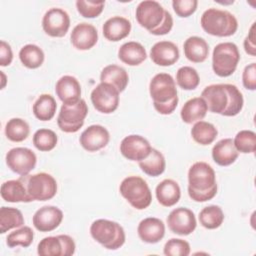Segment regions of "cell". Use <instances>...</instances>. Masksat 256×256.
Wrapping results in <instances>:
<instances>
[{
  "label": "cell",
  "mask_w": 256,
  "mask_h": 256,
  "mask_svg": "<svg viewBox=\"0 0 256 256\" xmlns=\"http://www.w3.org/2000/svg\"><path fill=\"white\" fill-rule=\"evenodd\" d=\"M201 97L210 112L232 117L240 113L244 105L241 91L233 84H211L204 88Z\"/></svg>",
  "instance_id": "obj_1"
},
{
  "label": "cell",
  "mask_w": 256,
  "mask_h": 256,
  "mask_svg": "<svg viewBox=\"0 0 256 256\" xmlns=\"http://www.w3.org/2000/svg\"><path fill=\"white\" fill-rule=\"evenodd\" d=\"M217 193L216 174L206 162L198 161L188 170V195L195 202H206Z\"/></svg>",
  "instance_id": "obj_2"
},
{
  "label": "cell",
  "mask_w": 256,
  "mask_h": 256,
  "mask_svg": "<svg viewBox=\"0 0 256 256\" xmlns=\"http://www.w3.org/2000/svg\"><path fill=\"white\" fill-rule=\"evenodd\" d=\"M135 17L141 27L156 36L169 33L173 27L172 15L154 0L140 2L136 8Z\"/></svg>",
  "instance_id": "obj_3"
},
{
  "label": "cell",
  "mask_w": 256,
  "mask_h": 256,
  "mask_svg": "<svg viewBox=\"0 0 256 256\" xmlns=\"http://www.w3.org/2000/svg\"><path fill=\"white\" fill-rule=\"evenodd\" d=\"M149 93L155 110L162 115L174 112L178 105L176 82L168 73L156 74L149 83Z\"/></svg>",
  "instance_id": "obj_4"
},
{
  "label": "cell",
  "mask_w": 256,
  "mask_h": 256,
  "mask_svg": "<svg viewBox=\"0 0 256 256\" xmlns=\"http://www.w3.org/2000/svg\"><path fill=\"white\" fill-rule=\"evenodd\" d=\"M200 24L206 33L217 37L232 36L238 29L236 17L227 10L217 8L205 10L201 16Z\"/></svg>",
  "instance_id": "obj_5"
},
{
  "label": "cell",
  "mask_w": 256,
  "mask_h": 256,
  "mask_svg": "<svg viewBox=\"0 0 256 256\" xmlns=\"http://www.w3.org/2000/svg\"><path fill=\"white\" fill-rule=\"evenodd\" d=\"M92 238L108 250H117L125 243L123 227L112 220L97 219L90 226Z\"/></svg>",
  "instance_id": "obj_6"
},
{
  "label": "cell",
  "mask_w": 256,
  "mask_h": 256,
  "mask_svg": "<svg viewBox=\"0 0 256 256\" xmlns=\"http://www.w3.org/2000/svg\"><path fill=\"white\" fill-rule=\"evenodd\" d=\"M120 194L137 210L148 208L152 202V193L147 182L135 175L124 178L119 186Z\"/></svg>",
  "instance_id": "obj_7"
},
{
  "label": "cell",
  "mask_w": 256,
  "mask_h": 256,
  "mask_svg": "<svg viewBox=\"0 0 256 256\" xmlns=\"http://www.w3.org/2000/svg\"><path fill=\"white\" fill-rule=\"evenodd\" d=\"M240 53L233 42H222L217 44L212 53V69L219 77L232 75L239 63Z\"/></svg>",
  "instance_id": "obj_8"
},
{
  "label": "cell",
  "mask_w": 256,
  "mask_h": 256,
  "mask_svg": "<svg viewBox=\"0 0 256 256\" xmlns=\"http://www.w3.org/2000/svg\"><path fill=\"white\" fill-rule=\"evenodd\" d=\"M87 114L88 106L82 98L74 104H62L57 117L58 127L65 133H75L84 125Z\"/></svg>",
  "instance_id": "obj_9"
},
{
  "label": "cell",
  "mask_w": 256,
  "mask_h": 256,
  "mask_svg": "<svg viewBox=\"0 0 256 256\" xmlns=\"http://www.w3.org/2000/svg\"><path fill=\"white\" fill-rule=\"evenodd\" d=\"M28 195L32 201H46L52 199L57 193L55 178L45 172L33 175H23Z\"/></svg>",
  "instance_id": "obj_10"
},
{
  "label": "cell",
  "mask_w": 256,
  "mask_h": 256,
  "mask_svg": "<svg viewBox=\"0 0 256 256\" xmlns=\"http://www.w3.org/2000/svg\"><path fill=\"white\" fill-rule=\"evenodd\" d=\"M76 245L72 237L66 234L43 238L37 246L40 256H70L75 253Z\"/></svg>",
  "instance_id": "obj_11"
},
{
  "label": "cell",
  "mask_w": 256,
  "mask_h": 256,
  "mask_svg": "<svg viewBox=\"0 0 256 256\" xmlns=\"http://www.w3.org/2000/svg\"><path fill=\"white\" fill-rule=\"evenodd\" d=\"M120 92L111 84L100 82L91 92L94 108L103 114L113 113L119 106Z\"/></svg>",
  "instance_id": "obj_12"
},
{
  "label": "cell",
  "mask_w": 256,
  "mask_h": 256,
  "mask_svg": "<svg viewBox=\"0 0 256 256\" xmlns=\"http://www.w3.org/2000/svg\"><path fill=\"white\" fill-rule=\"evenodd\" d=\"M36 154L26 147H15L6 154V164L14 173L28 175L36 166Z\"/></svg>",
  "instance_id": "obj_13"
},
{
  "label": "cell",
  "mask_w": 256,
  "mask_h": 256,
  "mask_svg": "<svg viewBox=\"0 0 256 256\" xmlns=\"http://www.w3.org/2000/svg\"><path fill=\"white\" fill-rule=\"evenodd\" d=\"M167 225L174 234L187 236L196 229L197 221L192 210L186 207H178L169 213Z\"/></svg>",
  "instance_id": "obj_14"
},
{
  "label": "cell",
  "mask_w": 256,
  "mask_h": 256,
  "mask_svg": "<svg viewBox=\"0 0 256 256\" xmlns=\"http://www.w3.org/2000/svg\"><path fill=\"white\" fill-rule=\"evenodd\" d=\"M70 27V17L68 13L61 8H51L42 18V28L44 32L51 37H63Z\"/></svg>",
  "instance_id": "obj_15"
},
{
  "label": "cell",
  "mask_w": 256,
  "mask_h": 256,
  "mask_svg": "<svg viewBox=\"0 0 256 256\" xmlns=\"http://www.w3.org/2000/svg\"><path fill=\"white\" fill-rule=\"evenodd\" d=\"M149 141L141 135L131 134L122 139L120 143L121 154L130 161H141L151 152Z\"/></svg>",
  "instance_id": "obj_16"
},
{
  "label": "cell",
  "mask_w": 256,
  "mask_h": 256,
  "mask_svg": "<svg viewBox=\"0 0 256 256\" xmlns=\"http://www.w3.org/2000/svg\"><path fill=\"white\" fill-rule=\"evenodd\" d=\"M110 140L109 131L102 125L94 124L87 127L80 135L79 142L88 152H96L107 146Z\"/></svg>",
  "instance_id": "obj_17"
},
{
  "label": "cell",
  "mask_w": 256,
  "mask_h": 256,
  "mask_svg": "<svg viewBox=\"0 0 256 256\" xmlns=\"http://www.w3.org/2000/svg\"><path fill=\"white\" fill-rule=\"evenodd\" d=\"M63 220V212L56 206L46 205L39 208L33 215L34 227L40 232L55 230Z\"/></svg>",
  "instance_id": "obj_18"
},
{
  "label": "cell",
  "mask_w": 256,
  "mask_h": 256,
  "mask_svg": "<svg viewBox=\"0 0 256 256\" xmlns=\"http://www.w3.org/2000/svg\"><path fill=\"white\" fill-rule=\"evenodd\" d=\"M180 53L177 45L167 40L156 42L150 50V58L158 66H171L178 61Z\"/></svg>",
  "instance_id": "obj_19"
},
{
  "label": "cell",
  "mask_w": 256,
  "mask_h": 256,
  "mask_svg": "<svg viewBox=\"0 0 256 256\" xmlns=\"http://www.w3.org/2000/svg\"><path fill=\"white\" fill-rule=\"evenodd\" d=\"M71 43L77 50H89L98 41V32L94 25L86 22L77 24L70 35Z\"/></svg>",
  "instance_id": "obj_20"
},
{
  "label": "cell",
  "mask_w": 256,
  "mask_h": 256,
  "mask_svg": "<svg viewBox=\"0 0 256 256\" xmlns=\"http://www.w3.org/2000/svg\"><path fill=\"white\" fill-rule=\"evenodd\" d=\"M55 92L63 104H74L81 99V85L71 75H64L56 82Z\"/></svg>",
  "instance_id": "obj_21"
},
{
  "label": "cell",
  "mask_w": 256,
  "mask_h": 256,
  "mask_svg": "<svg viewBox=\"0 0 256 256\" xmlns=\"http://www.w3.org/2000/svg\"><path fill=\"white\" fill-rule=\"evenodd\" d=\"M137 233L143 242L155 244L163 239L165 235V224L159 218L147 217L138 224Z\"/></svg>",
  "instance_id": "obj_22"
},
{
  "label": "cell",
  "mask_w": 256,
  "mask_h": 256,
  "mask_svg": "<svg viewBox=\"0 0 256 256\" xmlns=\"http://www.w3.org/2000/svg\"><path fill=\"white\" fill-rule=\"evenodd\" d=\"M1 197L6 202L18 203V202H31L32 199L28 195L25 178L21 176L16 180L5 181L1 185Z\"/></svg>",
  "instance_id": "obj_23"
},
{
  "label": "cell",
  "mask_w": 256,
  "mask_h": 256,
  "mask_svg": "<svg viewBox=\"0 0 256 256\" xmlns=\"http://www.w3.org/2000/svg\"><path fill=\"white\" fill-rule=\"evenodd\" d=\"M131 22L122 16H113L105 21L102 27L104 37L113 42L126 38L131 31Z\"/></svg>",
  "instance_id": "obj_24"
},
{
  "label": "cell",
  "mask_w": 256,
  "mask_h": 256,
  "mask_svg": "<svg viewBox=\"0 0 256 256\" xmlns=\"http://www.w3.org/2000/svg\"><path fill=\"white\" fill-rule=\"evenodd\" d=\"M155 194L160 205L172 207L180 200L181 189L173 179H164L156 186Z\"/></svg>",
  "instance_id": "obj_25"
},
{
  "label": "cell",
  "mask_w": 256,
  "mask_h": 256,
  "mask_svg": "<svg viewBox=\"0 0 256 256\" xmlns=\"http://www.w3.org/2000/svg\"><path fill=\"white\" fill-rule=\"evenodd\" d=\"M239 152L236 150L231 138L219 140L212 148V158L219 166H229L238 158Z\"/></svg>",
  "instance_id": "obj_26"
},
{
  "label": "cell",
  "mask_w": 256,
  "mask_h": 256,
  "mask_svg": "<svg viewBox=\"0 0 256 256\" xmlns=\"http://www.w3.org/2000/svg\"><path fill=\"white\" fill-rule=\"evenodd\" d=\"M185 57L193 63L204 62L209 54V45L205 39L199 36L187 38L183 44Z\"/></svg>",
  "instance_id": "obj_27"
},
{
  "label": "cell",
  "mask_w": 256,
  "mask_h": 256,
  "mask_svg": "<svg viewBox=\"0 0 256 256\" xmlns=\"http://www.w3.org/2000/svg\"><path fill=\"white\" fill-rule=\"evenodd\" d=\"M208 108L202 97H194L184 103L181 108L180 116L184 123L192 124L202 120L207 114Z\"/></svg>",
  "instance_id": "obj_28"
},
{
  "label": "cell",
  "mask_w": 256,
  "mask_h": 256,
  "mask_svg": "<svg viewBox=\"0 0 256 256\" xmlns=\"http://www.w3.org/2000/svg\"><path fill=\"white\" fill-rule=\"evenodd\" d=\"M118 58L129 66H137L146 60L147 52L141 43L129 41L119 48Z\"/></svg>",
  "instance_id": "obj_29"
},
{
  "label": "cell",
  "mask_w": 256,
  "mask_h": 256,
  "mask_svg": "<svg viewBox=\"0 0 256 256\" xmlns=\"http://www.w3.org/2000/svg\"><path fill=\"white\" fill-rule=\"evenodd\" d=\"M100 82L111 84L119 92H123L128 85L129 76L123 67L110 64L102 69L100 73Z\"/></svg>",
  "instance_id": "obj_30"
},
{
  "label": "cell",
  "mask_w": 256,
  "mask_h": 256,
  "mask_svg": "<svg viewBox=\"0 0 256 256\" xmlns=\"http://www.w3.org/2000/svg\"><path fill=\"white\" fill-rule=\"evenodd\" d=\"M140 169L148 176L157 177L161 175L166 168L164 155L157 149L152 148L150 154L143 160L138 162Z\"/></svg>",
  "instance_id": "obj_31"
},
{
  "label": "cell",
  "mask_w": 256,
  "mask_h": 256,
  "mask_svg": "<svg viewBox=\"0 0 256 256\" xmlns=\"http://www.w3.org/2000/svg\"><path fill=\"white\" fill-rule=\"evenodd\" d=\"M57 109V103L50 94H41L34 102L32 110L34 116L40 121L51 120Z\"/></svg>",
  "instance_id": "obj_32"
},
{
  "label": "cell",
  "mask_w": 256,
  "mask_h": 256,
  "mask_svg": "<svg viewBox=\"0 0 256 256\" xmlns=\"http://www.w3.org/2000/svg\"><path fill=\"white\" fill-rule=\"evenodd\" d=\"M218 135L217 128L209 122L200 120L192 126L191 136L193 140L200 145H209L214 142Z\"/></svg>",
  "instance_id": "obj_33"
},
{
  "label": "cell",
  "mask_w": 256,
  "mask_h": 256,
  "mask_svg": "<svg viewBox=\"0 0 256 256\" xmlns=\"http://www.w3.org/2000/svg\"><path fill=\"white\" fill-rule=\"evenodd\" d=\"M24 225V217L22 212L14 207L2 206L0 208V233L19 228Z\"/></svg>",
  "instance_id": "obj_34"
},
{
  "label": "cell",
  "mask_w": 256,
  "mask_h": 256,
  "mask_svg": "<svg viewBox=\"0 0 256 256\" xmlns=\"http://www.w3.org/2000/svg\"><path fill=\"white\" fill-rule=\"evenodd\" d=\"M19 59L25 67L29 69H36L43 64L45 55L39 46L35 44H27L20 49Z\"/></svg>",
  "instance_id": "obj_35"
},
{
  "label": "cell",
  "mask_w": 256,
  "mask_h": 256,
  "mask_svg": "<svg viewBox=\"0 0 256 256\" xmlns=\"http://www.w3.org/2000/svg\"><path fill=\"white\" fill-rule=\"evenodd\" d=\"M199 222L206 229L219 228L224 221V213L222 208L217 205H209L204 207L199 213Z\"/></svg>",
  "instance_id": "obj_36"
},
{
  "label": "cell",
  "mask_w": 256,
  "mask_h": 256,
  "mask_svg": "<svg viewBox=\"0 0 256 256\" xmlns=\"http://www.w3.org/2000/svg\"><path fill=\"white\" fill-rule=\"evenodd\" d=\"M30 133L29 124L22 118H12L5 125V135L12 142L24 141Z\"/></svg>",
  "instance_id": "obj_37"
},
{
  "label": "cell",
  "mask_w": 256,
  "mask_h": 256,
  "mask_svg": "<svg viewBox=\"0 0 256 256\" xmlns=\"http://www.w3.org/2000/svg\"><path fill=\"white\" fill-rule=\"evenodd\" d=\"M200 82L197 70L191 66H183L177 70L176 83L183 90H194Z\"/></svg>",
  "instance_id": "obj_38"
},
{
  "label": "cell",
  "mask_w": 256,
  "mask_h": 256,
  "mask_svg": "<svg viewBox=\"0 0 256 256\" xmlns=\"http://www.w3.org/2000/svg\"><path fill=\"white\" fill-rule=\"evenodd\" d=\"M58 142L56 133L47 128L38 129L33 135V144L39 151L48 152L53 150Z\"/></svg>",
  "instance_id": "obj_39"
},
{
  "label": "cell",
  "mask_w": 256,
  "mask_h": 256,
  "mask_svg": "<svg viewBox=\"0 0 256 256\" xmlns=\"http://www.w3.org/2000/svg\"><path fill=\"white\" fill-rule=\"evenodd\" d=\"M34 239V232L29 226H21L18 229L8 234L6 238V244L10 247L22 246L24 248L29 247Z\"/></svg>",
  "instance_id": "obj_40"
},
{
  "label": "cell",
  "mask_w": 256,
  "mask_h": 256,
  "mask_svg": "<svg viewBox=\"0 0 256 256\" xmlns=\"http://www.w3.org/2000/svg\"><path fill=\"white\" fill-rule=\"evenodd\" d=\"M233 144L240 153H254L256 150V133L251 130H241L236 134Z\"/></svg>",
  "instance_id": "obj_41"
},
{
  "label": "cell",
  "mask_w": 256,
  "mask_h": 256,
  "mask_svg": "<svg viewBox=\"0 0 256 256\" xmlns=\"http://www.w3.org/2000/svg\"><path fill=\"white\" fill-rule=\"evenodd\" d=\"M104 5H105L104 1H85V0L76 1L77 11L84 18L98 17L102 13L104 9Z\"/></svg>",
  "instance_id": "obj_42"
},
{
  "label": "cell",
  "mask_w": 256,
  "mask_h": 256,
  "mask_svg": "<svg viewBox=\"0 0 256 256\" xmlns=\"http://www.w3.org/2000/svg\"><path fill=\"white\" fill-rule=\"evenodd\" d=\"M163 253L166 256H188L190 254V244L180 238H171L165 243Z\"/></svg>",
  "instance_id": "obj_43"
},
{
  "label": "cell",
  "mask_w": 256,
  "mask_h": 256,
  "mask_svg": "<svg viewBox=\"0 0 256 256\" xmlns=\"http://www.w3.org/2000/svg\"><path fill=\"white\" fill-rule=\"evenodd\" d=\"M198 6L197 0H173L172 7L175 13L181 17L186 18L192 15Z\"/></svg>",
  "instance_id": "obj_44"
},
{
  "label": "cell",
  "mask_w": 256,
  "mask_h": 256,
  "mask_svg": "<svg viewBox=\"0 0 256 256\" xmlns=\"http://www.w3.org/2000/svg\"><path fill=\"white\" fill-rule=\"evenodd\" d=\"M242 83L243 86L251 91L256 89V63H251L247 65L242 73Z\"/></svg>",
  "instance_id": "obj_45"
},
{
  "label": "cell",
  "mask_w": 256,
  "mask_h": 256,
  "mask_svg": "<svg viewBox=\"0 0 256 256\" xmlns=\"http://www.w3.org/2000/svg\"><path fill=\"white\" fill-rule=\"evenodd\" d=\"M255 22L251 25L250 30L248 32V35L245 37L244 42H243V46H244V50L247 54L251 55V56H255L256 55V44H255Z\"/></svg>",
  "instance_id": "obj_46"
},
{
  "label": "cell",
  "mask_w": 256,
  "mask_h": 256,
  "mask_svg": "<svg viewBox=\"0 0 256 256\" xmlns=\"http://www.w3.org/2000/svg\"><path fill=\"white\" fill-rule=\"evenodd\" d=\"M13 60V52L11 46L4 40L0 42V65L2 67L8 66Z\"/></svg>",
  "instance_id": "obj_47"
},
{
  "label": "cell",
  "mask_w": 256,
  "mask_h": 256,
  "mask_svg": "<svg viewBox=\"0 0 256 256\" xmlns=\"http://www.w3.org/2000/svg\"><path fill=\"white\" fill-rule=\"evenodd\" d=\"M0 74H1V77H2V84H1V89H3L6 85V75L4 74L3 71H0Z\"/></svg>",
  "instance_id": "obj_48"
}]
</instances>
